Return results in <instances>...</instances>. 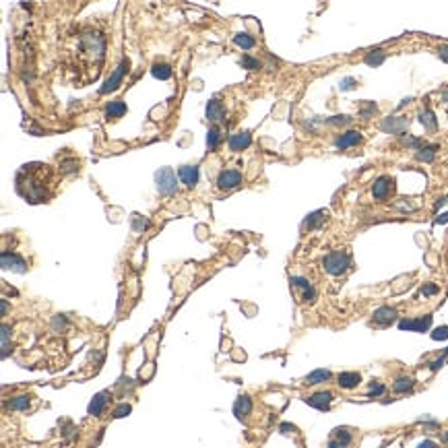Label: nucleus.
Masks as SVG:
<instances>
[{"label":"nucleus","mask_w":448,"mask_h":448,"mask_svg":"<svg viewBox=\"0 0 448 448\" xmlns=\"http://www.w3.org/2000/svg\"><path fill=\"white\" fill-rule=\"evenodd\" d=\"M240 184H242V174L236 172V169H225L217 178V186L221 190H231V188L240 186Z\"/></svg>","instance_id":"nucleus-9"},{"label":"nucleus","mask_w":448,"mask_h":448,"mask_svg":"<svg viewBox=\"0 0 448 448\" xmlns=\"http://www.w3.org/2000/svg\"><path fill=\"white\" fill-rule=\"evenodd\" d=\"M124 114H126V103L120 101V99L110 101V105L105 107V118L107 120H118V118H122Z\"/></svg>","instance_id":"nucleus-20"},{"label":"nucleus","mask_w":448,"mask_h":448,"mask_svg":"<svg viewBox=\"0 0 448 448\" xmlns=\"http://www.w3.org/2000/svg\"><path fill=\"white\" fill-rule=\"evenodd\" d=\"M130 411H132V407H130L128 403H122V405H118V407L114 409V420H122V417H126Z\"/></svg>","instance_id":"nucleus-36"},{"label":"nucleus","mask_w":448,"mask_h":448,"mask_svg":"<svg viewBox=\"0 0 448 448\" xmlns=\"http://www.w3.org/2000/svg\"><path fill=\"white\" fill-rule=\"evenodd\" d=\"M444 101H448V93H444Z\"/></svg>","instance_id":"nucleus-49"},{"label":"nucleus","mask_w":448,"mask_h":448,"mask_svg":"<svg viewBox=\"0 0 448 448\" xmlns=\"http://www.w3.org/2000/svg\"><path fill=\"white\" fill-rule=\"evenodd\" d=\"M54 174L45 163H27L17 172V192L29 203H48L54 196Z\"/></svg>","instance_id":"nucleus-2"},{"label":"nucleus","mask_w":448,"mask_h":448,"mask_svg":"<svg viewBox=\"0 0 448 448\" xmlns=\"http://www.w3.org/2000/svg\"><path fill=\"white\" fill-rule=\"evenodd\" d=\"M351 432L347 428H337L333 430V438L329 440V446L331 448H337V446H349L351 444Z\"/></svg>","instance_id":"nucleus-13"},{"label":"nucleus","mask_w":448,"mask_h":448,"mask_svg":"<svg viewBox=\"0 0 448 448\" xmlns=\"http://www.w3.org/2000/svg\"><path fill=\"white\" fill-rule=\"evenodd\" d=\"M151 74L155 76V79H159V81H167V79H172V74H174V70H172V66L169 64H153L151 66Z\"/></svg>","instance_id":"nucleus-26"},{"label":"nucleus","mask_w":448,"mask_h":448,"mask_svg":"<svg viewBox=\"0 0 448 448\" xmlns=\"http://www.w3.org/2000/svg\"><path fill=\"white\" fill-rule=\"evenodd\" d=\"M250 143H252V138H250L248 132H238L229 138V149L231 151H242L246 147H250Z\"/></svg>","instance_id":"nucleus-21"},{"label":"nucleus","mask_w":448,"mask_h":448,"mask_svg":"<svg viewBox=\"0 0 448 448\" xmlns=\"http://www.w3.org/2000/svg\"><path fill=\"white\" fill-rule=\"evenodd\" d=\"M432 324V316L426 314V316H420L415 320H401L399 322V329L401 331H415V333H426Z\"/></svg>","instance_id":"nucleus-10"},{"label":"nucleus","mask_w":448,"mask_h":448,"mask_svg":"<svg viewBox=\"0 0 448 448\" xmlns=\"http://www.w3.org/2000/svg\"><path fill=\"white\" fill-rule=\"evenodd\" d=\"M322 265H324V271H327L329 275L339 277V275H343L351 267V256L347 252H343V250H335L329 256H324Z\"/></svg>","instance_id":"nucleus-3"},{"label":"nucleus","mask_w":448,"mask_h":448,"mask_svg":"<svg viewBox=\"0 0 448 448\" xmlns=\"http://www.w3.org/2000/svg\"><path fill=\"white\" fill-rule=\"evenodd\" d=\"M374 112H376V105H374V103H368V105L364 107V110H360V114H362L364 118H370Z\"/></svg>","instance_id":"nucleus-40"},{"label":"nucleus","mask_w":448,"mask_h":448,"mask_svg":"<svg viewBox=\"0 0 448 448\" xmlns=\"http://www.w3.org/2000/svg\"><path fill=\"white\" fill-rule=\"evenodd\" d=\"M128 66H130L128 58H124V60H122V62H120V66H118V68H116V70L112 72V76H110V79L105 81V85L101 87V91H99V93H101V95H105V93H110V91H116V89L120 87L122 79H124V74L128 72Z\"/></svg>","instance_id":"nucleus-5"},{"label":"nucleus","mask_w":448,"mask_h":448,"mask_svg":"<svg viewBox=\"0 0 448 448\" xmlns=\"http://www.w3.org/2000/svg\"><path fill=\"white\" fill-rule=\"evenodd\" d=\"M155 182H157V190L165 196L174 194L178 190V184H176V174L172 167H161L159 172L155 174Z\"/></svg>","instance_id":"nucleus-4"},{"label":"nucleus","mask_w":448,"mask_h":448,"mask_svg":"<svg viewBox=\"0 0 448 448\" xmlns=\"http://www.w3.org/2000/svg\"><path fill=\"white\" fill-rule=\"evenodd\" d=\"M219 141H221L219 130H217V128H211L209 134H207V145H209V149L215 151V149H217V145H219Z\"/></svg>","instance_id":"nucleus-32"},{"label":"nucleus","mask_w":448,"mask_h":448,"mask_svg":"<svg viewBox=\"0 0 448 448\" xmlns=\"http://www.w3.org/2000/svg\"><path fill=\"white\" fill-rule=\"evenodd\" d=\"M432 339H434V341H444V339H448V327H438L432 333Z\"/></svg>","instance_id":"nucleus-39"},{"label":"nucleus","mask_w":448,"mask_h":448,"mask_svg":"<svg viewBox=\"0 0 448 448\" xmlns=\"http://www.w3.org/2000/svg\"><path fill=\"white\" fill-rule=\"evenodd\" d=\"M420 122H422V124H424L428 130H432V132L438 128L436 116H434V112H432V110H422V112H420Z\"/></svg>","instance_id":"nucleus-28"},{"label":"nucleus","mask_w":448,"mask_h":448,"mask_svg":"<svg viewBox=\"0 0 448 448\" xmlns=\"http://www.w3.org/2000/svg\"><path fill=\"white\" fill-rule=\"evenodd\" d=\"M29 405H31V397H27V395H21V397H14V399L6 401V407L12 409V411H27Z\"/></svg>","instance_id":"nucleus-25"},{"label":"nucleus","mask_w":448,"mask_h":448,"mask_svg":"<svg viewBox=\"0 0 448 448\" xmlns=\"http://www.w3.org/2000/svg\"><path fill=\"white\" fill-rule=\"evenodd\" d=\"M107 397H110V393H107V391H103V393L95 395V397H93V401H91V405H89V415L99 417V415L103 413L105 403H107Z\"/></svg>","instance_id":"nucleus-19"},{"label":"nucleus","mask_w":448,"mask_h":448,"mask_svg":"<svg viewBox=\"0 0 448 448\" xmlns=\"http://www.w3.org/2000/svg\"><path fill=\"white\" fill-rule=\"evenodd\" d=\"M234 43L240 45L242 50H252L256 45V39L252 35H248V33H236L234 35Z\"/></svg>","instance_id":"nucleus-29"},{"label":"nucleus","mask_w":448,"mask_h":448,"mask_svg":"<svg viewBox=\"0 0 448 448\" xmlns=\"http://www.w3.org/2000/svg\"><path fill=\"white\" fill-rule=\"evenodd\" d=\"M333 378V374L329 370H314L312 374L306 376V384L308 386H314V384H322V382H329Z\"/></svg>","instance_id":"nucleus-23"},{"label":"nucleus","mask_w":448,"mask_h":448,"mask_svg":"<svg viewBox=\"0 0 448 448\" xmlns=\"http://www.w3.org/2000/svg\"><path fill=\"white\" fill-rule=\"evenodd\" d=\"M401 143H403L405 147H413V149H420L422 147V141L420 138H415L411 134H401Z\"/></svg>","instance_id":"nucleus-34"},{"label":"nucleus","mask_w":448,"mask_h":448,"mask_svg":"<svg viewBox=\"0 0 448 448\" xmlns=\"http://www.w3.org/2000/svg\"><path fill=\"white\" fill-rule=\"evenodd\" d=\"M180 180L186 184L188 188H194L196 184H198V167L196 165H184V167H180Z\"/></svg>","instance_id":"nucleus-14"},{"label":"nucleus","mask_w":448,"mask_h":448,"mask_svg":"<svg viewBox=\"0 0 448 448\" xmlns=\"http://www.w3.org/2000/svg\"><path fill=\"white\" fill-rule=\"evenodd\" d=\"M207 118H209V122H215V124L225 118V107L221 105V101H217V99H211L209 101V105H207Z\"/></svg>","instance_id":"nucleus-16"},{"label":"nucleus","mask_w":448,"mask_h":448,"mask_svg":"<svg viewBox=\"0 0 448 448\" xmlns=\"http://www.w3.org/2000/svg\"><path fill=\"white\" fill-rule=\"evenodd\" d=\"M0 260H2V269L4 271H14V273H25L27 271V262L23 256L14 254V252H8L4 250L2 256H0Z\"/></svg>","instance_id":"nucleus-6"},{"label":"nucleus","mask_w":448,"mask_h":448,"mask_svg":"<svg viewBox=\"0 0 448 448\" xmlns=\"http://www.w3.org/2000/svg\"><path fill=\"white\" fill-rule=\"evenodd\" d=\"M413 386H415V380L411 376H399L395 380V384H393V391L399 393V395H403V393H409Z\"/></svg>","instance_id":"nucleus-27"},{"label":"nucleus","mask_w":448,"mask_h":448,"mask_svg":"<svg viewBox=\"0 0 448 448\" xmlns=\"http://www.w3.org/2000/svg\"><path fill=\"white\" fill-rule=\"evenodd\" d=\"M362 141H364V138H362V134L358 130H349V132H345V134L339 136L337 141H335V145L339 149H349V147H358Z\"/></svg>","instance_id":"nucleus-12"},{"label":"nucleus","mask_w":448,"mask_h":448,"mask_svg":"<svg viewBox=\"0 0 448 448\" xmlns=\"http://www.w3.org/2000/svg\"><path fill=\"white\" fill-rule=\"evenodd\" d=\"M324 221H327V213H324V211H316V213H312L310 217L306 219V227H308V229H316V227H320Z\"/></svg>","instance_id":"nucleus-30"},{"label":"nucleus","mask_w":448,"mask_h":448,"mask_svg":"<svg viewBox=\"0 0 448 448\" xmlns=\"http://www.w3.org/2000/svg\"><path fill=\"white\" fill-rule=\"evenodd\" d=\"M444 355H446V358H448V349H446V351H444Z\"/></svg>","instance_id":"nucleus-50"},{"label":"nucleus","mask_w":448,"mask_h":448,"mask_svg":"<svg viewBox=\"0 0 448 448\" xmlns=\"http://www.w3.org/2000/svg\"><path fill=\"white\" fill-rule=\"evenodd\" d=\"M438 56L444 60V62H448V43H446V45H442V48L438 50Z\"/></svg>","instance_id":"nucleus-44"},{"label":"nucleus","mask_w":448,"mask_h":448,"mask_svg":"<svg viewBox=\"0 0 448 448\" xmlns=\"http://www.w3.org/2000/svg\"><path fill=\"white\" fill-rule=\"evenodd\" d=\"M68 39L70 43L64 48L62 54V66L66 72V79L76 87H85L97 81L105 60V48H107L105 33L99 27L83 25Z\"/></svg>","instance_id":"nucleus-1"},{"label":"nucleus","mask_w":448,"mask_h":448,"mask_svg":"<svg viewBox=\"0 0 448 448\" xmlns=\"http://www.w3.org/2000/svg\"><path fill=\"white\" fill-rule=\"evenodd\" d=\"M384 391H386V386H384L382 382H372V384H370V393H368V397H380Z\"/></svg>","instance_id":"nucleus-38"},{"label":"nucleus","mask_w":448,"mask_h":448,"mask_svg":"<svg viewBox=\"0 0 448 448\" xmlns=\"http://www.w3.org/2000/svg\"><path fill=\"white\" fill-rule=\"evenodd\" d=\"M0 331H2V335H0V337H2V353H0V358L4 360L6 355H8V337H10V327H8V324H2V329H0Z\"/></svg>","instance_id":"nucleus-33"},{"label":"nucleus","mask_w":448,"mask_h":448,"mask_svg":"<svg viewBox=\"0 0 448 448\" xmlns=\"http://www.w3.org/2000/svg\"><path fill=\"white\" fill-rule=\"evenodd\" d=\"M384 58H386V56H384L382 50H374V52H370V54L366 56L364 62H366L368 66H380V64L384 62Z\"/></svg>","instance_id":"nucleus-31"},{"label":"nucleus","mask_w":448,"mask_h":448,"mask_svg":"<svg viewBox=\"0 0 448 448\" xmlns=\"http://www.w3.org/2000/svg\"><path fill=\"white\" fill-rule=\"evenodd\" d=\"M436 223H448V213H444V215H440V217L436 219Z\"/></svg>","instance_id":"nucleus-47"},{"label":"nucleus","mask_w":448,"mask_h":448,"mask_svg":"<svg viewBox=\"0 0 448 448\" xmlns=\"http://www.w3.org/2000/svg\"><path fill=\"white\" fill-rule=\"evenodd\" d=\"M436 151H438V145L420 147V149H417V153H415V159H417V161H424V163H430V161H434Z\"/></svg>","instance_id":"nucleus-24"},{"label":"nucleus","mask_w":448,"mask_h":448,"mask_svg":"<svg viewBox=\"0 0 448 448\" xmlns=\"http://www.w3.org/2000/svg\"><path fill=\"white\" fill-rule=\"evenodd\" d=\"M250 411H252V399L242 395L234 403V415L238 417V420H246V417L250 415Z\"/></svg>","instance_id":"nucleus-15"},{"label":"nucleus","mask_w":448,"mask_h":448,"mask_svg":"<svg viewBox=\"0 0 448 448\" xmlns=\"http://www.w3.org/2000/svg\"><path fill=\"white\" fill-rule=\"evenodd\" d=\"M351 116H333V118H329V124H333V126H347V124H351Z\"/></svg>","instance_id":"nucleus-35"},{"label":"nucleus","mask_w":448,"mask_h":448,"mask_svg":"<svg viewBox=\"0 0 448 448\" xmlns=\"http://www.w3.org/2000/svg\"><path fill=\"white\" fill-rule=\"evenodd\" d=\"M407 126H409V118H403V116H391L380 124L384 132H391V134H403Z\"/></svg>","instance_id":"nucleus-8"},{"label":"nucleus","mask_w":448,"mask_h":448,"mask_svg":"<svg viewBox=\"0 0 448 448\" xmlns=\"http://www.w3.org/2000/svg\"><path fill=\"white\" fill-rule=\"evenodd\" d=\"M395 318H397V310H395V308H391V306H382V308H378V310L374 312V322L382 324V327L391 324Z\"/></svg>","instance_id":"nucleus-18"},{"label":"nucleus","mask_w":448,"mask_h":448,"mask_svg":"<svg viewBox=\"0 0 448 448\" xmlns=\"http://www.w3.org/2000/svg\"><path fill=\"white\" fill-rule=\"evenodd\" d=\"M393 188H395L393 178H389V176H380V178L374 182V186H372V196H374L376 200H386V198L391 196Z\"/></svg>","instance_id":"nucleus-7"},{"label":"nucleus","mask_w":448,"mask_h":448,"mask_svg":"<svg viewBox=\"0 0 448 448\" xmlns=\"http://www.w3.org/2000/svg\"><path fill=\"white\" fill-rule=\"evenodd\" d=\"M4 314H6V300L0 302V316H4Z\"/></svg>","instance_id":"nucleus-46"},{"label":"nucleus","mask_w":448,"mask_h":448,"mask_svg":"<svg viewBox=\"0 0 448 448\" xmlns=\"http://www.w3.org/2000/svg\"><path fill=\"white\" fill-rule=\"evenodd\" d=\"M281 432H283V434H293V432H296V426H289V424H283V426H281Z\"/></svg>","instance_id":"nucleus-45"},{"label":"nucleus","mask_w":448,"mask_h":448,"mask_svg":"<svg viewBox=\"0 0 448 448\" xmlns=\"http://www.w3.org/2000/svg\"><path fill=\"white\" fill-rule=\"evenodd\" d=\"M444 362H446V355H442V358L436 360V362H432V364H430V370H434V372H436V370H440V368L444 366Z\"/></svg>","instance_id":"nucleus-42"},{"label":"nucleus","mask_w":448,"mask_h":448,"mask_svg":"<svg viewBox=\"0 0 448 448\" xmlns=\"http://www.w3.org/2000/svg\"><path fill=\"white\" fill-rule=\"evenodd\" d=\"M242 66H244V68H248V70H258V68H260V62H258L256 58L244 56V58H242Z\"/></svg>","instance_id":"nucleus-37"},{"label":"nucleus","mask_w":448,"mask_h":448,"mask_svg":"<svg viewBox=\"0 0 448 448\" xmlns=\"http://www.w3.org/2000/svg\"><path fill=\"white\" fill-rule=\"evenodd\" d=\"M79 159L76 157H72V155H68V157H62L58 161V169H60V174H76L79 172Z\"/></svg>","instance_id":"nucleus-22"},{"label":"nucleus","mask_w":448,"mask_h":448,"mask_svg":"<svg viewBox=\"0 0 448 448\" xmlns=\"http://www.w3.org/2000/svg\"><path fill=\"white\" fill-rule=\"evenodd\" d=\"M444 442H448V432H446V434H444Z\"/></svg>","instance_id":"nucleus-48"},{"label":"nucleus","mask_w":448,"mask_h":448,"mask_svg":"<svg viewBox=\"0 0 448 448\" xmlns=\"http://www.w3.org/2000/svg\"><path fill=\"white\" fill-rule=\"evenodd\" d=\"M422 293L424 296H434V293H438V285H424Z\"/></svg>","instance_id":"nucleus-41"},{"label":"nucleus","mask_w":448,"mask_h":448,"mask_svg":"<svg viewBox=\"0 0 448 448\" xmlns=\"http://www.w3.org/2000/svg\"><path fill=\"white\" fill-rule=\"evenodd\" d=\"M308 405L314 407V409H320V411H327L333 403V393L331 391H320V393H314L312 397H306L304 399Z\"/></svg>","instance_id":"nucleus-11"},{"label":"nucleus","mask_w":448,"mask_h":448,"mask_svg":"<svg viewBox=\"0 0 448 448\" xmlns=\"http://www.w3.org/2000/svg\"><path fill=\"white\" fill-rule=\"evenodd\" d=\"M355 87V79H343L341 81V89L343 91H349V89H353Z\"/></svg>","instance_id":"nucleus-43"},{"label":"nucleus","mask_w":448,"mask_h":448,"mask_svg":"<svg viewBox=\"0 0 448 448\" xmlns=\"http://www.w3.org/2000/svg\"><path fill=\"white\" fill-rule=\"evenodd\" d=\"M360 382H362V376L358 372H343V374H339V378H337V384L341 386V389H345V391L355 389Z\"/></svg>","instance_id":"nucleus-17"}]
</instances>
